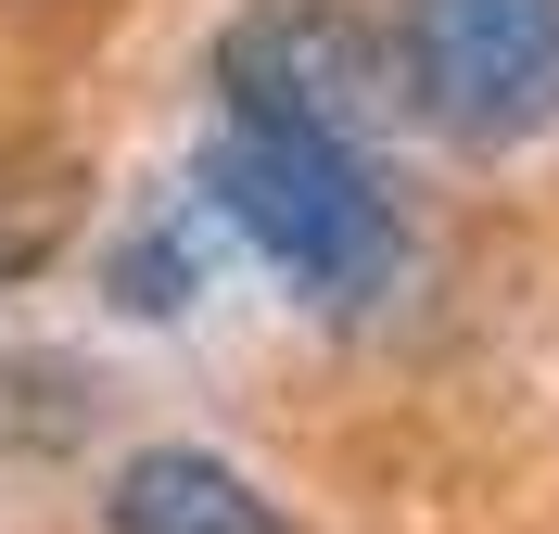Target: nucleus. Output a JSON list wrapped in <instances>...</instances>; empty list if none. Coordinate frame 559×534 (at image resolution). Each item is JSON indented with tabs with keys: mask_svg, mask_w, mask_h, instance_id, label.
<instances>
[{
	"mask_svg": "<svg viewBox=\"0 0 559 534\" xmlns=\"http://www.w3.org/2000/svg\"><path fill=\"white\" fill-rule=\"evenodd\" d=\"M216 216H229V242L254 268L356 319V306H382L407 281V216H394L382 166L344 141V128H254V115H216L204 141V178H191Z\"/></svg>",
	"mask_w": 559,
	"mask_h": 534,
	"instance_id": "obj_1",
	"label": "nucleus"
},
{
	"mask_svg": "<svg viewBox=\"0 0 559 534\" xmlns=\"http://www.w3.org/2000/svg\"><path fill=\"white\" fill-rule=\"evenodd\" d=\"M394 103L457 153L559 128V0H394Z\"/></svg>",
	"mask_w": 559,
	"mask_h": 534,
	"instance_id": "obj_2",
	"label": "nucleus"
},
{
	"mask_svg": "<svg viewBox=\"0 0 559 534\" xmlns=\"http://www.w3.org/2000/svg\"><path fill=\"white\" fill-rule=\"evenodd\" d=\"M369 103H394V51H369V26H344L331 0H254L216 38V115L254 128H369Z\"/></svg>",
	"mask_w": 559,
	"mask_h": 534,
	"instance_id": "obj_3",
	"label": "nucleus"
},
{
	"mask_svg": "<svg viewBox=\"0 0 559 534\" xmlns=\"http://www.w3.org/2000/svg\"><path fill=\"white\" fill-rule=\"evenodd\" d=\"M103 534H293V522L254 471L204 459V446H140L103 484Z\"/></svg>",
	"mask_w": 559,
	"mask_h": 534,
	"instance_id": "obj_4",
	"label": "nucleus"
},
{
	"mask_svg": "<svg viewBox=\"0 0 559 534\" xmlns=\"http://www.w3.org/2000/svg\"><path fill=\"white\" fill-rule=\"evenodd\" d=\"M216 229H229V216H216L204 191H191V204H166V216H140L128 242H115V306H128V319H178V306H204Z\"/></svg>",
	"mask_w": 559,
	"mask_h": 534,
	"instance_id": "obj_5",
	"label": "nucleus"
}]
</instances>
